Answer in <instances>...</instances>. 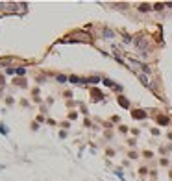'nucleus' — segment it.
Returning <instances> with one entry per match:
<instances>
[{
  "mask_svg": "<svg viewBox=\"0 0 172 181\" xmlns=\"http://www.w3.org/2000/svg\"><path fill=\"white\" fill-rule=\"evenodd\" d=\"M159 122H161V124H166V122H168V118H165V116H159Z\"/></svg>",
  "mask_w": 172,
  "mask_h": 181,
  "instance_id": "nucleus-2",
  "label": "nucleus"
},
{
  "mask_svg": "<svg viewBox=\"0 0 172 181\" xmlns=\"http://www.w3.org/2000/svg\"><path fill=\"white\" fill-rule=\"evenodd\" d=\"M133 116H135V118H142L144 115H142V111H135V113H133Z\"/></svg>",
  "mask_w": 172,
  "mask_h": 181,
  "instance_id": "nucleus-1",
  "label": "nucleus"
}]
</instances>
